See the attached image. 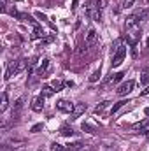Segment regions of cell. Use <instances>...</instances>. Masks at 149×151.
Segmentation results:
<instances>
[{
  "label": "cell",
  "mask_w": 149,
  "mask_h": 151,
  "mask_svg": "<svg viewBox=\"0 0 149 151\" xmlns=\"http://www.w3.org/2000/svg\"><path fill=\"white\" fill-rule=\"evenodd\" d=\"M28 65H30V62H27L25 58L23 60H18V62H12L9 67H7V72H5V79H9V77H12V76L19 74L21 70H25V69H28Z\"/></svg>",
  "instance_id": "6da1fadb"
},
{
  "label": "cell",
  "mask_w": 149,
  "mask_h": 151,
  "mask_svg": "<svg viewBox=\"0 0 149 151\" xmlns=\"http://www.w3.org/2000/svg\"><path fill=\"white\" fill-rule=\"evenodd\" d=\"M126 104H130V102H128V100H119V102H116V104L112 106L111 113H112V114H114V113H117V111H119V109H121L123 106H126Z\"/></svg>",
  "instance_id": "e0dca14e"
},
{
  "label": "cell",
  "mask_w": 149,
  "mask_h": 151,
  "mask_svg": "<svg viewBox=\"0 0 149 151\" xmlns=\"http://www.w3.org/2000/svg\"><path fill=\"white\" fill-rule=\"evenodd\" d=\"M9 106V99H7V93H2V104H0V111H5Z\"/></svg>",
  "instance_id": "d6986e66"
},
{
  "label": "cell",
  "mask_w": 149,
  "mask_h": 151,
  "mask_svg": "<svg viewBox=\"0 0 149 151\" xmlns=\"http://www.w3.org/2000/svg\"><path fill=\"white\" fill-rule=\"evenodd\" d=\"M47 69H49V60H47V58H44V60L40 62V65H39L37 72H39V74H42V72H46Z\"/></svg>",
  "instance_id": "9a60e30c"
},
{
  "label": "cell",
  "mask_w": 149,
  "mask_h": 151,
  "mask_svg": "<svg viewBox=\"0 0 149 151\" xmlns=\"http://www.w3.org/2000/svg\"><path fill=\"white\" fill-rule=\"evenodd\" d=\"M82 130H86V132H90V134H95V130H93L88 123H82Z\"/></svg>",
  "instance_id": "d4e9b609"
},
{
  "label": "cell",
  "mask_w": 149,
  "mask_h": 151,
  "mask_svg": "<svg viewBox=\"0 0 149 151\" xmlns=\"http://www.w3.org/2000/svg\"><path fill=\"white\" fill-rule=\"evenodd\" d=\"M40 128H42V123H39V125H34V127H32V132H39Z\"/></svg>",
  "instance_id": "4316f807"
},
{
  "label": "cell",
  "mask_w": 149,
  "mask_h": 151,
  "mask_svg": "<svg viewBox=\"0 0 149 151\" xmlns=\"http://www.w3.org/2000/svg\"><path fill=\"white\" fill-rule=\"evenodd\" d=\"M74 107H75V104H72L70 100H65V99H62V100H58L56 102V109L58 111H62V113H72L74 111Z\"/></svg>",
  "instance_id": "3957f363"
},
{
  "label": "cell",
  "mask_w": 149,
  "mask_h": 151,
  "mask_svg": "<svg viewBox=\"0 0 149 151\" xmlns=\"http://www.w3.org/2000/svg\"><path fill=\"white\" fill-rule=\"evenodd\" d=\"M51 151H67V146H62L58 142H53L51 144Z\"/></svg>",
  "instance_id": "7402d4cb"
},
{
  "label": "cell",
  "mask_w": 149,
  "mask_h": 151,
  "mask_svg": "<svg viewBox=\"0 0 149 151\" xmlns=\"http://www.w3.org/2000/svg\"><path fill=\"white\" fill-rule=\"evenodd\" d=\"M60 134H62V135H65V137H72L75 132H74V128H72V127H69V125H63V127L60 128Z\"/></svg>",
  "instance_id": "8fae6325"
},
{
  "label": "cell",
  "mask_w": 149,
  "mask_h": 151,
  "mask_svg": "<svg viewBox=\"0 0 149 151\" xmlns=\"http://www.w3.org/2000/svg\"><path fill=\"white\" fill-rule=\"evenodd\" d=\"M5 5H7V4H5V0H2V2H0V11H2V12L5 11Z\"/></svg>",
  "instance_id": "83f0119b"
},
{
  "label": "cell",
  "mask_w": 149,
  "mask_h": 151,
  "mask_svg": "<svg viewBox=\"0 0 149 151\" xmlns=\"http://www.w3.org/2000/svg\"><path fill=\"white\" fill-rule=\"evenodd\" d=\"M23 104H25V99H23V97H19V99H18V100L14 102V111L18 113V111H19V109L23 107Z\"/></svg>",
  "instance_id": "44dd1931"
},
{
  "label": "cell",
  "mask_w": 149,
  "mask_h": 151,
  "mask_svg": "<svg viewBox=\"0 0 149 151\" xmlns=\"http://www.w3.org/2000/svg\"><path fill=\"white\" fill-rule=\"evenodd\" d=\"M81 150H82L81 142H70V144H67V151H81Z\"/></svg>",
  "instance_id": "ac0fdd59"
},
{
  "label": "cell",
  "mask_w": 149,
  "mask_h": 151,
  "mask_svg": "<svg viewBox=\"0 0 149 151\" xmlns=\"http://www.w3.org/2000/svg\"><path fill=\"white\" fill-rule=\"evenodd\" d=\"M51 86L54 88V91H60V90H63V86H67V83H63L62 79H54L51 83Z\"/></svg>",
  "instance_id": "7c38bea8"
},
{
  "label": "cell",
  "mask_w": 149,
  "mask_h": 151,
  "mask_svg": "<svg viewBox=\"0 0 149 151\" xmlns=\"http://www.w3.org/2000/svg\"><path fill=\"white\" fill-rule=\"evenodd\" d=\"M133 86H135V81H132V79H128V81H125L119 88H117V95H128V93H132V90H133Z\"/></svg>",
  "instance_id": "277c9868"
},
{
  "label": "cell",
  "mask_w": 149,
  "mask_h": 151,
  "mask_svg": "<svg viewBox=\"0 0 149 151\" xmlns=\"http://www.w3.org/2000/svg\"><path fill=\"white\" fill-rule=\"evenodd\" d=\"M133 4H135V0H125V2H123V7H126V9H128V7H132Z\"/></svg>",
  "instance_id": "484cf974"
},
{
  "label": "cell",
  "mask_w": 149,
  "mask_h": 151,
  "mask_svg": "<svg viewBox=\"0 0 149 151\" xmlns=\"http://www.w3.org/2000/svg\"><path fill=\"white\" fill-rule=\"evenodd\" d=\"M77 9V0H72V11Z\"/></svg>",
  "instance_id": "4dcf8cb0"
},
{
  "label": "cell",
  "mask_w": 149,
  "mask_h": 151,
  "mask_svg": "<svg viewBox=\"0 0 149 151\" xmlns=\"http://www.w3.org/2000/svg\"><path fill=\"white\" fill-rule=\"evenodd\" d=\"M97 5H98V9L102 11V9L107 7V0H97Z\"/></svg>",
  "instance_id": "cb8c5ba5"
},
{
  "label": "cell",
  "mask_w": 149,
  "mask_h": 151,
  "mask_svg": "<svg viewBox=\"0 0 149 151\" xmlns=\"http://www.w3.org/2000/svg\"><path fill=\"white\" fill-rule=\"evenodd\" d=\"M109 106H111V102H109V100H105V102H100V104H98V106L95 107V113H97V114H100L102 111H105V109H107Z\"/></svg>",
  "instance_id": "2e32d148"
},
{
  "label": "cell",
  "mask_w": 149,
  "mask_h": 151,
  "mask_svg": "<svg viewBox=\"0 0 149 151\" xmlns=\"http://www.w3.org/2000/svg\"><path fill=\"white\" fill-rule=\"evenodd\" d=\"M123 72H119V74H116V77H114V81H119V79H123Z\"/></svg>",
  "instance_id": "f1b7e54d"
},
{
  "label": "cell",
  "mask_w": 149,
  "mask_h": 151,
  "mask_svg": "<svg viewBox=\"0 0 149 151\" xmlns=\"http://www.w3.org/2000/svg\"><path fill=\"white\" fill-rule=\"evenodd\" d=\"M86 111V104H75V107H74V111L70 113V119L74 121V119H77L81 114Z\"/></svg>",
  "instance_id": "8992f818"
},
{
  "label": "cell",
  "mask_w": 149,
  "mask_h": 151,
  "mask_svg": "<svg viewBox=\"0 0 149 151\" xmlns=\"http://www.w3.org/2000/svg\"><path fill=\"white\" fill-rule=\"evenodd\" d=\"M135 18H137L139 21L146 19V18H148V9H137V11H135Z\"/></svg>",
  "instance_id": "5bb4252c"
},
{
  "label": "cell",
  "mask_w": 149,
  "mask_h": 151,
  "mask_svg": "<svg viewBox=\"0 0 149 151\" xmlns=\"http://www.w3.org/2000/svg\"><path fill=\"white\" fill-rule=\"evenodd\" d=\"M140 95H142V97H144V95H149V86L146 88V90H142V91H140Z\"/></svg>",
  "instance_id": "f546056e"
},
{
  "label": "cell",
  "mask_w": 149,
  "mask_h": 151,
  "mask_svg": "<svg viewBox=\"0 0 149 151\" xmlns=\"http://www.w3.org/2000/svg\"><path fill=\"white\" fill-rule=\"evenodd\" d=\"M148 81H149V67H146L144 72H142V77H140V83L142 84H148Z\"/></svg>",
  "instance_id": "ffe728a7"
},
{
  "label": "cell",
  "mask_w": 149,
  "mask_h": 151,
  "mask_svg": "<svg viewBox=\"0 0 149 151\" xmlns=\"http://www.w3.org/2000/svg\"><path fill=\"white\" fill-rule=\"evenodd\" d=\"M44 35H46V34H44V28H42V27H34V32H32V39H34V40L42 39Z\"/></svg>",
  "instance_id": "30bf717a"
},
{
  "label": "cell",
  "mask_w": 149,
  "mask_h": 151,
  "mask_svg": "<svg viewBox=\"0 0 149 151\" xmlns=\"http://www.w3.org/2000/svg\"><path fill=\"white\" fill-rule=\"evenodd\" d=\"M125 56H126V46H121V47L114 53V56H112V69H117V67L123 63Z\"/></svg>",
  "instance_id": "7a4b0ae2"
},
{
  "label": "cell",
  "mask_w": 149,
  "mask_h": 151,
  "mask_svg": "<svg viewBox=\"0 0 149 151\" xmlns=\"http://www.w3.org/2000/svg\"><path fill=\"white\" fill-rule=\"evenodd\" d=\"M53 95H54V88H53L51 84L42 88V97H44V99H47V97H53Z\"/></svg>",
  "instance_id": "4fadbf2b"
},
{
  "label": "cell",
  "mask_w": 149,
  "mask_h": 151,
  "mask_svg": "<svg viewBox=\"0 0 149 151\" xmlns=\"http://www.w3.org/2000/svg\"><path fill=\"white\" fill-rule=\"evenodd\" d=\"M140 21L135 18V14H132V16H128L126 18V21H125V28L126 30H137V25H139Z\"/></svg>",
  "instance_id": "5b68a950"
},
{
  "label": "cell",
  "mask_w": 149,
  "mask_h": 151,
  "mask_svg": "<svg viewBox=\"0 0 149 151\" xmlns=\"http://www.w3.org/2000/svg\"><path fill=\"white\" fill-rule=\"evenodd\" d=\"M144 113H146V116H149V107H146V109H144Z\"/></svg>",
  "instance_id": "1f68e13d"
},
{
  "label": "cell",
  "mask_w": 149,
  "mask_h": 151,
  "mask_svg": "<svg viewBox=\"0 0 149 151\" xmlns=\"http://www.w3.org/2000/svg\"><path fill=\"white\" fill-rule=\"evenodd\" d=\"M32 109L35 111V113H40L42 109H44V97L40 95V97H35L34 100H32Z\"/></svg>",
  "instance_id": "52a82bcc"
},
{
  "label": "cell",
  "mask_w": 149,
  "mask_h": 151,
  "mask_svg": "<svg viewBox=\"0 0 149 151\" xmlns=\"http://www.w3.org/2000/svg\"><path fill=\"white\" fill-rule=\"evenodd\" d=\"M84 42H86L88 46H91V44H95V42H97V30H95V28H90V30H88Z\"/></svg>",
  "instance_id": "ba28073f"
},
{
  "label": "cell",
  "mask_w": 149,
  "mask_h": 151,
  "mask_svg": "<svg viewBox=\"0 0 149 151\" xmlns=\"http://www.w3.org/2000/svg\"><path fill=\"white\" fill-rule=\"evenodd\" d=\"M98 79H100V69H98V70H95L93 74L90 76V83H95V81H98Z\"/></svg>",
  "instance_id": "603a6c76"
},
{
  "label": "cell",
  "mask_w": 149,
  "mask_h": 151,
  "mask_svg": "<svg viewBox=\"0 0 149 151\" xmlns=\"http://www.w3.org/2000/svg\"><path fill=\"white\" fill-rule=\"evenodd\" d=\"M133 128L135 130H140V134H149V119H144L140 123H135Z\"/></svg>",
  "instance_id": "9c48e42d"
}]
</instances>
